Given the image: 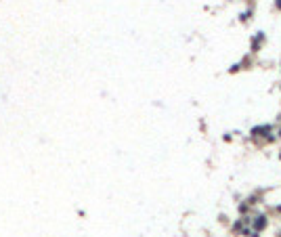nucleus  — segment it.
I'll use <instances>...</instances> for the list:
<instances>
[{"mask_svg": "<svg viewBox=\"0 0 281 237\" xmlns=\"http://www.w3.org/2000/svg\"><path fill=\"white\" fill-rule=\"evenodd\" d=\"M264 223H267V220H264V216H262V218H258V220H256V229H262V227H264Z\"/></svg>", "mask_w": 281, "mask_h": 237, "instance_id": "nucleus-1", "label": "nucleus"}, {"mask_svg": "<svg viewBox=\"0 0 281 237\" xmlns=\"http://www.w3.org/2000/svg\"><path fill=\"white\" fill-rule=\"evenodd\" d=\"M277 6H279V8H281V0H277Z\"/></svg>", "mask_w": 281, "mask_h": 237, "instance_id": "nucleus-2", "label": "nucleus"}]
</instances>
